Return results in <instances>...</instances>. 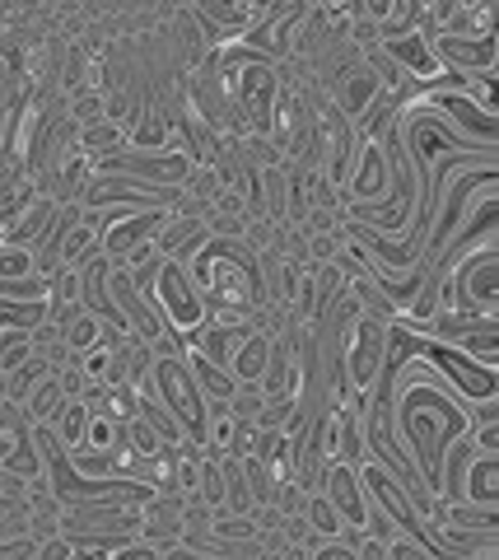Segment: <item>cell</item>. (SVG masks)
<instances>
[{
  "label": "cell",
  "mask_w": 499,
  "mask_h": 560,
  "mask_svg": "<svg viewBox=\"0 0 499 560\" xmlns=\"http://www.w3.org/2000/svg\"><path fill=\"white\" fill-rule=\"evenodd\" d=\"M135 393H154V397L164 401V411L187 430V440L201 444V434H205V397L197 388L192 370H187L182 350H178V355H154L150 383H145V388H135Z\"/></svg>",
  "instance_id": "1"
},
{
  "label": "cell",
  "mask_w": 499,
  "mask_h": 560,
  "mask_svg": "<svg viewBox=\"0 0 499 560\" xmlns=\"http://www.w3.org/2000/svg\"><path fill=\"white\" fill-rule=\"evenodd\" d=\"M150 304L159 313L164 331H174V337H187V331H197L201 323H211V308H205L201 290L192 285V276L178 257H164L159 271H154V285H150Z\"/></svg>",
  "instance_id": "2"
},
{
  "label": "cell",
  "mask_w": 499,
  "mask_h": 560,
  "mask_svg": "<svg viewBox=\"0 0 499 560\" xmlns=\"http://www.w3.org/2000/svg\"><path fill=\"white\" fill-rule=\"evenodd\" d=\"M168 220V206H135V210H127V215H117L108 230L98 234V248L108 253L112 261H122L135 243H145V238H154L159 234V224Z\"/></svg>",
  "instance_id": "3"
},
{
  "label": "cell",
  "mask_w": 499,
  "mask_h": 560,
  "mask_svg": "<svg viewBox=\"0 0 499 560\" xmlns=\"http://www.w3.org/2000/svg\"><path fill=\"white\" fill-rule=\"evenodd\" d=\"M443 70H495V33L480 38H429Z\"/></svg>",
  "instance_id": "4"
},
{
  "label": "cell",
  "mask_w": 499,
  "mask_h": 560,
  "mask_svg": "<svg viewBox=\"0 0 499 560\" xmlns=\"http://www.w3.org/2000/svg\"><path fill=\"white\" fill-rule=\"evenodd\" d=\"M495 495H499V458H495V453H486V448H476L467 471H462V500L495 504Z\"/></svg>",
  "instance_id": "5"
},
{
  "label": "cell",
  "mask_w": 499,
  "mask_h": 560,
  "mask_svg": "<svg viewBox=\"0 0 499 560\" xmlns=\"http://www.w3.org/2000/svg\"><path fill=\"white\" fill-rule=\"evenodd\" d=\"M182 355H187V370H192V378H197V388H201L205 401H229V397H234L238 378L225 370V364L205 360L201 350H182Z\"/></svg>",
  "instance_id": "6"
},
{
  "label": "cell",
  "mask_w": 499,
  "mask_h": 560,
  "mask_svg": "<svg viewBox=\"0 0 499 560\" xmlns=\"http://www.w3.org/2000/svg\"><path fill=\"white\" fill-rule=\"evenodd\" d=\"M266 355H271V331H248V337L229 350V374L238 383H257L266 370Z\"/></svg>",
  "instance_id": "7"
},
{
  "label": "cell",
  "mask_w": 499,
  "mask_h": 560,
  "mask_svg": "<svg viewBox=\"0 0 499 560\" xmlns=\"http://www.w3.org/2000/svg\"><path fill=\"white\" fill-rule=\"evenodd\" d=\"M75 140H80V154H84V160L98 164V160H108V154H117V150L127 145V131L117 127L112 117H94V121H84Z\"/></svg>",
  "instance_id": "8"
},
{
  "label": "cell",
  "mask_w": 499,
  "mask_h": 560,
  "mask_svg": "<svg viewBox=\"0 0 499 560\" xmlns=\"http://www.w3.org/2000/svg\"><path fill=\"white\" fill-rule=\"evenodd\" d=\"M47 430L57 434L66 448H80L84 444V430H90V407H84V397H61L57 411L47 416Z\"/></svg>",
  "instance_id": "9"
},
{
  "label": "cell",
  "mask_w": 499,
  "mask_h": 560,
  "mask_svg": "<svg viewBox=\"0 0 499 560\" xmlns=\"http://www.w3.org/2000/svg\"><path fill=\"white\" fill-rule=\"evenodd\" d=\"M51 374V364L38 355V350H33V355L24 360V364H14V370L5 374V401H24L33 388H38V383Z\"/></svg>",
  "instance_id": "10"
},
{
  "label": "cell",
  "mask_w": 499,
  "mask_h": 560,
  "mask_svg": "<svg viewBox=\"0 0 499 560\" xmlns=\"http://www.w3.org/2000/svg\"><path fill=\"white\" fill-rule=\"evenodd\" d=\"M304 518H308V528H313V533H318L322 541H326V537H336L341 528H346V518H341V510H336V504L322 495V490H308Z\"/></svg>",
  "instance_id": "11"
},
{
  "label": "cell",
  "mask_w": 499,
  "mask_h": 560,
  "mask_svg": "<svg viewBox=\"0 0 499 560\" xmlns=\"http://www.w3.org/2000/svg\"><path fill=\"white\" fill-rule=\"evenodd\" d=\"M94 248H98V230L94 224H84V220H75L71 230H66V238H61V267H80Z\"/></svg>",
  "instance_id": "12"
},
{
  "label": "cell",
  "mask_w": 499,
  "mask_h": 560,
  "mask_svg": "<svg viewBox=\"0 0 499 560\" xmlns=\"http://www.w3.org/2000/svg\"><path fill=\"white\" fill-rule=\"evenodd\" d=\"M57 401H61V388H57V378L47 374L38 388H33V393L20 401V407H24V416H28V425H47V416L57 411Z\"/></svg>",
  "instance_id": "13"
},
{
  "label": "cell",
  "mask_w": 499,
  "mask_h": 560,
  "mask_svg": "<svg viewBox=\"0 0 499 560\" xmlns=\"http://www.w3.org/2000/svg\"><path fill=\"white\" fill-rule=\"evenodd\" d=\"M262 407H266V393L257 388V383H238L234 397H229V416L234 420H257V416H262Z\"/></svg>",
  "instance_id": "14"
},
{
  "label": "cell",
  "mask_w": 499,
  "mask_h": 560,
  "mask_svg": "<svg viewBox=\"0 0 499 560\" xmlns=\"http://www.w3.org/2000/svg\"><path fill=\"white\" fill-rule=\"evenodd\" d=\"M28 271H33V253L20 248V243H0V280H14Z\"/></svg>",
  "instance_id": "15"
}]
</instances>
